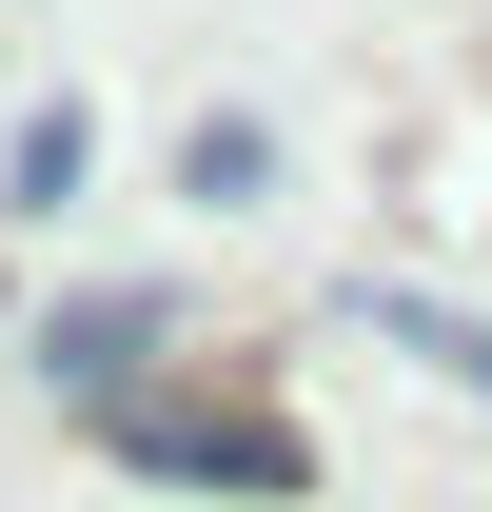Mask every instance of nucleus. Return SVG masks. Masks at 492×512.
Listing matches in <instances>:
<instances>
[{"mask_svg": "<svg viewBox=\"0 0 492 512\" xmlns=\"http://www.w3.org/2000/svg\"><path fill=\"white\" fill-rule=\"evenodd\" d=\"M99 434H119L138 473H197V493H296V434L237 414V394H119Z\"/></svg>", "mask_w": 492, "mask_h": 512, "instance_id": "1", "label": "nucleus"}, {"mask_svg": "<svg viewBox=\"0 0 492 512\" xmlns=\"http://www.w3.org/2000/svg\"><path fill=\"white\" fill-rule=\"evenodd\" d=\"M79 158H99V138H79V99H60V119H20V197H40V217L79 197Z\"/></svg>", "mask_w": 492, "mask_h": 512, "instance_id": "2", "label": "nucleus"}]
</instances>
